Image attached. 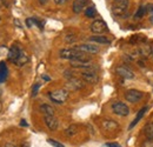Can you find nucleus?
<instances>
[{
    "instance_id": "obj_1",
    "label": "nucleus",
    "mask_w": 153,
    "mask_h": 147,
    "mask_svg": "<svg viewBox=\"0 0 153 147\" xmlns=\"http://www.w3.org/2000/svg\"><path fill=\"white\" fill-rule=\"evenodd\" d=\"M130 7V0H115L112 5V13L115 17H124Z\"/></svg>"
},
{
    "instance_id": "obj_2",
    "label": "nucleus",
    "mask_w": 153,
    "mask_h": 147,
    "mask_svg": "<svg viewBox=\"0 0 153 147\" xmlns=\"http://www.w3.org/2000/svg\"><path fill=\"white\" fill-rule=\"evenodd\" d=\"M50 99L56 102V104H62L68 99V91L65 88H60V90H56L53 92L48 93Z\"/></svg>"
},
{
    "instance_id": "obj_3",
    "label": "nucleus",
    "mask_w": 153,
    "mask_h": 147,
    "mask_svg": "<svg viewBox=\"0 0 153 147\" xmlns=\"http://www.w3.org/2000/svg\"><path fill=\"white\" fill-rule=\"evenodd\" d=\"M112 111L113 113L117 115H120V117H126L130 114V108L127 105H125L124 102L121 101H117L114 104H112Z\"/></svg>"
},
{
    "instance_id": "obj_4",
    "label": "nucleus",
    "mask_w": 153,
    "mask_h": 147,
    "mask_svg": "<svg viewBox=\"0 0 153 147\" xmlns=\"http://www.w3.org/2000/svg\"><path fill=\"white\" fill-rule=\"evenodd\" d=\"M143 97H144V93L138 91V90H128V91H126V93H125V99L128 102H131V104L140 101L143 99Z\"/></svg>"
},
{
    "instance_id": "obj_5",
    "label": "nucleus",
    "mask_w": 153,
    "mask_h": 147,
    "mask_svg": "<svg viewBox=\"0 0 153 147\" xmlns=\"http://www.w3.org/2000/svg\"><path fill=\"white\" fill-rule=\"evenodd\" d=\"M91 31L94 34H102L107 31V25L104 20H94L91 25Z\"/></svg>"
},
{
    "instance_id": "obj_6",
    "label": "nucleus",
    "mask_w": 153,
    "mask_h": 147,
    "mask_svg": "<svg viewBox=\"0 0 153 147\" xmlns=\"http://www.w3.org/2000/svg\"><path fill=\"white\" fill-rule=\"evenodd\" d=\"M81 79L85 81V82H87V84H91V85H94L98 82V80H99V76L97 75L96 71H90V70H87V71H84V72H81Z\"/></svg>"
},
{
    "instance_id": "obj_7",
    "label": "nucleus",
    "mask_w": 153,
    "mask_h": 147,
    "mask_svg": "<svg viewBox=\"0 0 153 147\" xmlns=\"http://www.w3.org/2000/svg\"><path fill=\"white\" fill-rule=\"evenodd\" d=\"M117 74L124 79H127V80H131V79H134V73L126 66H118L117 70H115Z\"/></svg>"
},
{
    "instance_id": "obj_8",
    "label": "nucleus",
    "mask_w": 153,
    "mask_h": 147,
    "mask_svg": "<svg viewBox=\"0 0 153 147\" xmlns=\"http://www.w3.org/2000/svg\"><path fill=\"white\" fill-rule=\"evenodd\" d=\"M66 87H67V88H71V90H73V91H76V90H80V88L84 87V82H82L80 79L72 76V78L68 79V81H67V84H66Z\"/></svg>"
},
{
    "instance_id": "obj_9",
    "label": "nucleus",
    "mask_w": 153,
    "mask_h": 147,
    "mask_svg": "<svg viewBox=\"0 0 153 147\" xmlns=\"http://www.w3.org/2000/svg\"><path fill=\"white\" fill-rule=\"evenodd\" d=\"M44 120H45V125L51 131H56L59 126V121L54 115H45Z\"/></svg>"
},
{
    "instance_id": "obj_10",
    "label": "nucleus",
    "mask_w": 153,
    "mask_h": 147,
    "mask_svg": "<svg viewBox=\"0 0 153 147\" xmlns=\"http://www.w3.org/2000/svg\"><path fill=\"white\" fill-rule=\"evenodd\" d=\"M76 48L79 51L85 52V53H90V54H96L99 52V48L94 45H92V44H82V45L76 46Z\"/></svg>"
},
{
    "instance_id": "obj_11",
    "label": "nucleus",
    "mask_w": 153,
    "mask_h": 147,
    "mask_svg": "<svg viewBox=\"0 0 153 147\" xmlns=\"http://www.w3.org/2000/svg\"><path fill=\"white\" fill-rule=\"evenodd\" d=\"M86 6H87V0H74L72 4V10L76 14H79L85 10Z\"/></svg>"
},
{
    "instance_id": "obj_12",
    "label": "nucleus",
    "mask_w": 153,
    "mask_h": 147,
    "mask_svg": "<svg viewBox=\"0 0 153 147\" xmlns=\"http://www.w3.org/2000/svg\"><path fill=\"white\" fill-rule=\"evenodd\" d=\"M152 52V47L149 46V45H143L140 47H138V50L135 51V55H139V56H143V58H149L151 55Z\"/></svg>"
},
{
    "instance_id": "obj_13",
    "label": "nucleus",
    "mask_w": 153,
    "mask_h": 147,
    "mask_svg": "<svg viewBox=\"0 0 153 147\" xmlns=\"http://www.w3.org/2000/svg\"><path fill=\"white\" fill-rule=\"evenodd\" d=\"M20 53H21V51L18 46H12L8 51V60L12 62H16V60L19 58Z\"/></svg>"
},
{
    "instance_id": "obj_14",
    "label": "nucleus",
    "mask_w": 153,
    "mask_h": 147,
    "mask_svg": "<svg viewBox=\"0 0 153 147\" xmlns=\"http://www.w3.org/2000/svg\"><path fill=\"white\" fill-rule=\"evenodd\" d=\"M90 41H93V42H97V44H110L111 40L110 38L105 37V36H92L90 37Z\"/></svg>"
},
{
    "instance_id": "obj_15",
    "label": "nucleus",
    "mask_w": 153,
    "mask_h": 147,
    "mask_svg": "<svg viewBox=\"0 0 153 147\" xmlns=\"http://www.w3.org/2000/svg\"><path fill=\"white\" fill-rule=\"evenodd\" d=\"M144 134H145V137L149 139V140H153V122L151 124H146L145 126H144Z\"/></svg>"
},
{
    "instance_id": "obj_16",
    "label": "nucleus",
    "mask_w": 153,
    "mask_h": 147,
    "mask_svg": "<svg viewBox=\"0 0 153 147\" xmlns=\"http://www.w3.org/2000/svg\"><path fill=\"white\" fill-rule=\"evenodd\" d=\"M40 110H41V112H42L45 115H54V113H56L54 108H53L51 105H48V104H42V105L40 106Z\"/></svg>"
},
{
    "instance_id": "obj_17",
    "label": "nucleus",
    "mask_w": 153,
    "mask_h": 147,
    "mask_svg": "<svg viewBox=\"0 0 153 147\" xmlns=\"http://www.w3.org/2000/svg\"><path fill=\"white\" fill-rule=\"evenodd\" d=\"M146 112H147V107H143L141 110L138 112V114H137L135 119H134L133 121L131 122V125H130V128H133L134 126H135V125L138 124V121H139V120H140V119H141V118H143V117L145 115V113H146Z\"/></svg>"
},
{
    "instance_id": "obj_18",
    "label": "nucleus",
    "mask_w": 153,
    "mask_h": 147,
    "mask_svg": "<svg viewBox=\"0 0 153 147\" xmlns=\"http://www.w3.org/2000/svg\"><path fill=\"white\" fill-rule=\"evenodd\" d=\"M102 126L106 131H113V129L118 128V124L113 120H105L102 122Z\"/></svg>"
},
{
    "instance_id": "obj_19",
    "label": "nucleus",
    "mask_w": 153,
    "mask_h": 147,
    "mask_svg": "<svg viewBox=\"0 0 153 147\" xmlns=\"http://www.w3.org/2000/svg\"><path fill=\"white\" fill-rule=\"evenodd\" d=\"M27 62H28V56L25 54L24 52H21L20 55H19V58L16 60V62H14V64H16L17 66L21 67V66H24V65H25V64H27Z\"/></svg>"
},
{
    "instance_id": "obj_20",
    "label": "nucleus",
    "mask_w": 153,
    "mask_h": 147,
    "mask_svg": "<svg viewBox=\"0 0 153 147\" xmlns=\"http://www.w3.org/2000/svg\"><path fill=\"white\" fill-rule=\"evenodd\" d=\"M7 74H8V71H7L6 65L1 62L0 64V82H4L7 79Z\"/></svg>"
},
{
    "instance_id": "obj_21",
    "label": "nucleus",
    "mask_w": 153,
    "mask_h": 147,
    "mask_svg": "<svg viewBox=\"0 0 153 147\" xmlns=\"http://www.w3.org/2000/svg\"><path fill=\"white\" fill-rule=\"evenodd\" d=\"M78 133V126L76 125H71L65 129V135L66 137H73Z\"/></svg>"
},
{
    "instance_id": "obj_22",
    "label": "nucleus",
    "mask_w": 153,
    "mask_h": 147,
    "mask_svg": "<svg viewBox=\"0 0 153 147\" xmlns=\"http://www.w3.org/2000/svg\"><path fill=\"white\" fill-rule=\"evenodd\" d=\"M85 16L88 17V18H94L97 16V10L94 6H90L85 10Z\"/></svg>"
},
{
    "instance_id": "obj_23",
    "label": "nucleus",
    "mask_w": 153,
    "mask_h": 147,
    "mask_svg": "<svg viewBox=\"0 0 153 147\" xmlns=\"http://www.w3.org/2000/svg\"><path fill=\"white\" fill-rule=\"evenodd\" d=\"M147 11H146V7L145 6H141L138 11H137V13L134 14V19H140V18H143L144 16H145V13H146Z\"/></svg>"
},
{
    "instance_id": "obj_24",
    "label": "nucleus",
    "mask_w": 153,
    "mask_h": 147,
    "mask_svg": "<svg viewBox=\"0 0 153 147\" xmlns=\"http://www.w3.org/2000/svg\"><path fill=\"white\" fill-rule=\"evenodd\" d=\"M74 41H76V36L74 33H68V34L65 36V42L72 44V42H74Z\"/></svg>"
},
{
    "instance_id": "obj_25",
    "label": "nucleus",
    "mask_w": 153,
    "mask_h": 147,
    "mask_svg": "<svg viewBox=\"0 0 153 147\" xmlns=\"http://www.w3.org/2000/svg\"><path fill=\"white\" fill-rule=\"evenodd\" d=\"M47 141H48V143H50V144H51L52 146H54V147H65L64 145H61L60 143H58V141H56V140H53V139H48Z\"/></svg>"
},
{
    "instance_id": "obj_26",
    "label": "nucleus",
    "mask_w": 153,
    "mask_h": 147,
    "mask_svg": "<svg viewBox=\"0 0 153 147\" xmlns=\"http://www.w3.org/2000/svg\"><path fill=\"white\" fill-rule=\"evenodd\" d=\"M39 87H40V84H36V85L33 86V88H32V97H36V95L38 94Z\"/></svg>"
},
{
    "instance_id": "obj_27",
    "label": "nucleus",
    "mask_w": 153,
    "mask_h": 147,
    "mask_svg": "<svg viewBox=\"0 0 153 147\" xmlns=\"http://www.w3.org/2000/svg\"><path fill=\"white\" fill-rule=\"evenodd\" d=\"M26 24H27V26L28 27H32L33 25H34V21H33V18H28L26 20Z\"/></svg>"
},
{
    "instance_id": "obj_28",
    "label": "nucleus",
    "mask_w": 153,
    "mask_h": 147,
    "mask_svg": "<svg viewBox=\"0 0 153 147\" xmlns=\"http://www.w3.org/2000/svg\"><path fill=\"white\" fill-rule=\"evenodd\" d=\"M54 2H56L57 5H62V4L67 2V0H54Z\"/></svg>"
},
{
    "instance_id": "obj_29",
    "label": "nucleus",
    "mask_w": 153,
    "mask_h": 147,
    "mask_svg": "<svg viewBox=\"0 0 153 147\" xmlns=\"http://www.w3.org/2000/svg\"><path fill=\"white\" fill-rule=\"evenodd\" d=\"M106 146L107 147H121L120 145H118V144H106Z\"/></svg>"
},
{
    "instance_id": "obj_30",
    "label": "nucleus",
    "mask_w": 153,
    "mask_h": 147,
    "mask_svg": "<svg viewBox=\"0 0 153 147\" xmlns=\"http://www.w3.org/2000/svg\"><path fill=\"white\" fill-rule=\"evenodd\" d=\"M5 147H17L14 144H12V143H6L5 144Z\"/></svg>"
},
{
    "instance_id": "obj_31",
    "label": "nucleus",
    "mask_w": 153,
    "mask_h": 147,
    "mask_svg": "<svg viewBox=\"0 0 153 147\" xmlns=\"http://www.w3.org/2000/svg\"><path fill=\"white\" fill-rule=\"evenodd\" d=\"M47 1H48V0H39V4H40V5H45Z\"/></svg>"
},
{
    "instance_id": "obj_32",
    "label": "nucleus",
    "mask_w": 153,
    "mask_h": 147,
    "mask_svg": "<svg viewBox=\"0 0 153 147\" xmlns=\"http://www.w3.org/2000/svg\"><path fill=\"white\" fill-rule=\"evenodd\" d=\"M21 126H27V122L25 121V120H21V124H20Z\"/></svg>"
},
{
    "instance_id": "obj_33",
    "label": "nucleus",
    "mask_w": 153,
    "mask_h": 147,
    "mask_svg": "<svg viewBox=\"0 0 153 147\" xmlns=\"http://www.w3.org/2000/svg\"><path fill=\"white\" fill-rule=\"evenodd\" d=\"M150 21L153 24V11H152V13H151V17H150Z\"/></svg>"
},
{
    "instance_id": "obj_34",
    "label": "nucleus",
    "mask_w": 153,
    "mask_h": 147,
    "mask_svg": "<svg viewBox=\"0 0 153 147\" xmlns=\"http://www.w3.org/2000/svg\"><path fill=\"white\" fill-rule=\"evenodd\" d=\"M150 56H151V59H152V61H153V48H152V52H151V55H150Z\"/></svg>"
},
{
    "instance_id": "obj_35",
    "label": "nucleus",
    "mask_w": 153,
    "mask_h": 147,
    "mask_svg": "<svg viewBox=\"0 0 153 147\" xmlns=\"http://www.w3.org/2000/svg\"><path fill=\"white\" fill-rule=\"evenodd\" d=\"M1 110H2V105H1V102H0V113H1Z\"/></svg>"
},
{
    "instance_id": "obj_36",
    "label": "nucleus",
    "mask_w": 153,
    "mask_h": 147,
    "mask_svg": "<svg viewBox=\"0 0 153 147\" xmlns=\"http://www.w3.org/2000/svg\"><path fill=\"white\" fill-rule=\"evenodd\" d=\"M0 20H1V19H0Z\"/></svg>"
}]
</instances>
